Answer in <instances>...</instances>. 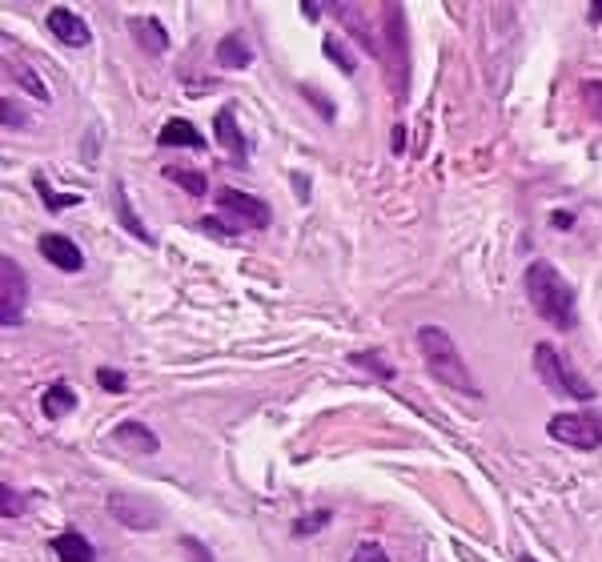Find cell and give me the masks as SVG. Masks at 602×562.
Masks as SVG:
<instances>
[{"mask_svg": "<svg viewBox=\"0 0 602 562\" xmlns=\"http://www.w3.org/2000/svg\"><path fill=\"white\" fill-rule=\"evenodd\" d=\"M165 177H169L173 185H181L189 197H205V189H209L205 173H197V169H185V165H165Z\"/></svg>", "mask_w": 602, "mask_h": 562, "instance_id": "cell-19", "label": "cell"}, {"mask_svg": "<svg viewBox=\"0 0 602 562\" xmlns=\"http://www.w3.org/2000/svg\"><path fill=\"white\" fill-rule=\"evenodd\" d=\"M181 550H185V562H217L213 550H209L201 538H189V534H185V538H181Z\"/></svg>", "mask_w": 602, "mask_h": 562, "instance_id": "cell-27", "label": "cell"}, {"mask_svg": "<svg viewBox=\"0 0 602 562\" xmlns=\"http://www.w3.org/2000/svg\"><path fill=\"white\" fill-rule=\"evenodd\" d=\"M45 25H49V33L57 37V41H65L69 49H81V45H89V25L73 13V9H53L49 17H45Z\"/></svg>", "mask_w": 602, "mask_h": 562, "instance_id": "cell-11", "label": "cell"}, {"mask_svg": "<svg viewBox=\"0 0 602 562\" xmlns=\"http://www.w3.org/2000/svg\"><path fill=\"white\" fill-rule=\"evenodd\" d=\"M526 298L534 306V314L542 322H550L554 330H574L578 326V302H574V286L550 265V261H530L526 265Z\"/></svg>", "mask_w": 602, "mask_h": 562, "instance_id": "cell-1", "label": "cell"}, {"mask_svg": "<svg viewBox=\"0 0 602 562\" xmlns=\"http://www.w3.org/2000/svg\"><path fill=\"white\" fill-rule=\"evenodd\" d=\"M326 57H330V61H334L346 77H354V57L342 49V41H338V37H330V41H326Z\"/></svg>", "mask_w": 602, "mask_h": 562, "instance_id": "cell-26", "label": "cell"}, {"mask_svg": "<svg viewBox=\"0 0 602 562\" xmlns=\"http://www.w3.org/2000/svg\"><path fill=\"white\" fill-rule=\"evenodd\" d=\"M390 145H394V153H402V149H406V129H402V125H394V137H390Z\"/></svg>", "mask_w": 602, "mask_h": 562, "instance_id": "cell-34", "label": "cell"}, {"mask_svg": "<svg viewBox=\"0 0 602 562\" xmlns=\"http://www.w3.org/2000/svg\"><path fill=\"white\" fill-rule=\"evenodd\" d=\"M249 61H253V49H249V41L241 37V33H229V37H221L217 41V65L221 69H249Z\"/></svg>", "mask_w": 602, "mask_h": 562, "instance_id": "cell-17", "label": "cell"}, {"mask_svg": "<svg viewBox=\"0 0 602 562\" xmlns=\"http://www.w3.org/2000/svg\"><path fill=\"white\" fill-rule=\"evenodd\" d=\"M301 93H306V97H314V105H322V113H326V121H334V109L326 105V97H322V93H314L310 85H306V89H301Z\"/></svg>", "mask_w": 602, "mask_h": 562, "instance_id": "cell-33", "label": "cell"}, {"mask_svg": "<svg viewBox=\"0 0 602 562\" xmlns=\"http://www.w3.org/2000/svg\"><path fill=\"white\" fill-rule=\"evenodd\" d=\"M129 33L137 37V45L149 53V57H161L169 49V33L157 17H129Z\"/></svg>", "mask_w": 602, "mask_h": 562, "instance_id": "cell-12", "label": "cell"}, {"mask_svg": "<svg viewBox=\"0 0 602 562\" xmlns=\"http://www.w3.org/2000/svg\"><path fill=\"white\" fill-rule=\"evenodd\" d=\"M350 362H354V366H362V370H370V374H374V378H382V382H390V378H394V366H390V362H382V354L358 350V354H350Z\"/></svg>", "mask_w": 602, "mask_h": 562, "instance_id": "cell-20", "label": "cell"}, {"mask_svg": "<svg viewBox=\"0 0 602 562\" xmlns=\"http://www.w3.org/2000/svg\"><path fill=\"white\" fill-rule=\"evenodd\" d=\"M201 229H209V233H233V225L217 221V217H201Z\"/></svg>", "mask_w": 602, "mask_h": 562, "instance_id": "cell-31", "label": "cell"}, {"mask_svg": "<svg viewBox=\"0 0 602 562\" xmlns=\"http://www.w3.org/2000/svg\"><path fill=\"white\" fill-rule=\"evenodd\" d=\"M157 141H161L165 149H205V137H201L197 125L185 121V117H169V121L161 125Z\"/></svg>", "mask_w": 602, "mask_h": 562, "instance_id": "cell-13", "label": "cell"}, {"mask_svg": "<svg viewBox=\"0 0 602 562\" xmlns=\"http://www.w3.org/2000/svg\"><path fill=\"white\" fill-rule=\"evenodd\" d=\"M518 562H534V558H530V554H522V558H518Z\"/></svg>", "mask_w": 602, "mask_h": 562, "instance_id": "cell-36", "label": "cell"}, {"mask_svg": "<svg viewBox=\"0 0 602 562\" xmlns=\"http://www.w3.org/2000/svg\"><path fill=\"white\" fill-rule=\"evenodd\" d=\"M29 310V277L13 257H0V326L13 330Z\"/></svg>", "mask_w": 602, "mask_h": 562, "instance_id": "cell-5", "label": "cell"}, {"mask_svg": "<svg viewBox=\"0 0 602 562\" xmlns=\"http://www.w3.org/2000/svg\"><path fill=\"white\" fill-rule=\"evenodd\" d=\"M25 506H29V498H21L17 486H9V482L0 486V514H5V518H17Z\"/></svg>", "mask_w": 602, "mask_h": 562, "instance_id": "cell-23", "label": "cell"}, {"mask_svg": "<svg viewBox=\"0 0 602 562\" xmlns=\"http://www.w3.org/2000/svg\"><path fill=\"white\" fill-rule=\"evenodd\" d=\"M97 386H101V390H109V394H125V390H129V378H125L121 370L101 366V370H97Z\"/></svg>", "mask_w": 602, "mask_h": 562, "instance_id": "cell-25", "label": "cell"}, {"mask_svg": "<svg viewBox=\"0 0 602 562\" xmlns=\"http://www.w3.org/2000/svg\"><path fill=\"white\" fill-rule=\"evenodd\" d=\"M0 121H5V129H17L25 121L21 109H17V101H0Z\"/></svg>", "mask_w": 602, "mask_h": 562, "instance_id": "cell-30", "label": "cell"}, {"mask_svg": "<svg viewBox=\"0 0 602 562\" xmlns=\"http://www.w3.org/2000/svg\"><path fill=\"white\" fill-rule=\"evenodd\" d=\"M113 442L117 446H125L129 454H157V434L145 426V422H121L117 430H113Z\"/></svg>", "mask_w": 602, "mask_h": 562, "instance_id": "cell-14", "label": "cell"}, {"mask_svg": "<svg viewBox=\"0 0 602 562\" xmlns=\"http://www.w3.org/2000/svg\"><path fill=\"white\" fill-rule=\"evenodd\" d=\"M350 562H390V558H386V550H382L378 542H362V546L354 550V558H350Z\"/></svg>", "mask_w": 602, "mask_h": 562, "instance_id": "cell-29", "label": "cell"}, {"mask_svg": "<svg viewBox=\"0 0 602 562\" xmlns=\"http://www.w3.org/2000/svg\"><path fill=\"white\" fill-rule=\"evenodd\" d=\"M534 374L542 378L546 390H554V394H562V398H578V402H590V398H594L590 382H586L582 374H574V366H570L550 342H538V346H534Z\"/></svg>", "mask_w": 602, "mask_h": 562, "instance_id": "cell-4", "label": "cell"}, {"mask_svg": "<svg viewBox=\"0 0 602 562\" xmlns=\"http://www.w3.org/2000/svg\"><path fill=\"white\" fill-rule=\"evenodd\" d=\"M550 225H554V229H570V225H574V213L558 209V213H550Z\"/></svg>", "mask_w": 602, "mask_h": 562, "instance_id": "cell-32", "label": "cell"}, {"mask_svg": "<svg viewBox=\"0 0 602 562\" xmlns=\"http://www.w3.org/2000/svg\"><path fill=\"white\" fill-rule=\"evenodd\" d=\"M109 514L121 526H129V530H153L161 522L157 506L145 502V498H137V494H109Z\"/></svg>", "mask_w": 602, "mask_h": 562, "instance_id": "cell-8", "label": "cell"}, {"mask_svg": "<svg viewBox=\"0 0 602 562\" xmlns=\"http://www.w3.org/2000/svg\"><path fill=\"white\" fill-rule=\"evenodd\" d=\"M330 522V510H318V514H306V518H301L297 526H293V534H301V538H306V534H314V530H322Z\"/></svg>", "mask_w": 602, "mask_h": 562, "instance_id": "cell-28", "label": "cell"}, {"mask_svg": "<svg viewBox=\"0 0 602 562\" xmlns=\"http://www.w3.org/2000/svg\"><path fill=\"white\" fill-rule=\"evenodd\" d=\"M113 209H117L121 225H125L137 241H145V245H153V241H157V237L145 229V221L137 217V209H133V201H129V193H125V185H121V181H113Z\"/></svg>", "mask_w": 602, "mask_h": 562, "instance_id": "cell-15", "label": "cell"}, {"mask_svg": "<svg viewBox=\"0 0 602 562\" xmlns=\"http://www.w3.org/2000/svg\"><path fill=\"white\" fill-rule=\"evenodd\" d=\"M578 97H582V105H586V113L602 125V81H582V89H578Z\"/></svg>", "mask_w": 602, "mask_h": 562, "instance_id": "cell-22", "label": "cell"}, {"mask_svg": "<svg viewBox=\"0 0 602 562\" xmlns=\"http://www.w3.org/2000/svg\"><path fill=\"white\" fill-rule=\"evenodd\" d=\"M13 81L21 85V89H29L37 101H49V89L41 85V77H37V69H29V65H13Z\"/></svg>", "mask_w": 602, "mask_h": 562, "instance_id": "cell-21", "label": "cell"}, {"mask_svg": "<svg viewBox=\"0 0 602 562\" xmlns=\"http://www.w3.org/2000/svg\"><path fill=\"white\" fill-rule=\"evenodd\" d=\"M550 438L574 450H598L602 446V418L598 414H554L546 422Z\"/></svg>", "mask_w": 602, "mask_h": 562, "instance_id": "cell-7", "label": "cell"}, {"mask_svg": "<svg viewBox=\"0 0 602 562\" xmlns=\"http://www.w3.org/2000/svg\"><path fill=\"white\" fill-rule=\"evenodd\" d=\"M418 350H422L426 370H430L446 390H454V394H462V398H482V390H478L470 366L462 362L454 338H450L442 326H422V330H418Z\"/></svg>", "mask_w": 602, "mask_h": 562, "instance_id": "cell-2", "label": "cell"}, {"mask_svg": "<svg viewBox=\"0 0 602 562\" xmlns=\"http://www.w3.org/2000/svg\"><path fill=\"white\" fill-rule=\"evenodd\" d=\"M217 209L229 217L233 233H245V229H265V225L273 221V213H269V205H265L261 197H253V193H241V189H229V185H221V193H217Z\"/></svg>", "mask_w": 602, "mask_h": 562, "instance_id": "cell-6", "label": "cell"}, {"mask_svg": "<svg viewBox=\"0 0 602 562\" xmlns=\"http://www.w3.org/2000/svg\"><path fill=\"white\" fill-rule=\"evenodd\" d=\"M586 21H590V25H598V21H602V0H594V5H590V13H586Z\"/></svg>", "mask_w": 602, "mask_h": 562, "instance_id": "cell-35", "label": "cell"}, {"mask_svg": "<svg viewBox=\"0 0 602 562\" xmlns=\"http://www.w3.org/2000/svg\"><path fill=\"white\" fill-rule=\"evenodd\" d=\"M73 406H77V394L65 386V382H53L45 394H41V414L45 418H65V414H73Z\"/></svg>", "mask_w": 602, "mask_h": 562, "instance_id": "cell-18", "label": "cell"}, {"mask_svg": "<svg viewBox=\"0 0 602 562\" xmlns=\"http://www.w3.org/2000/svg\"><path fill=\"white\" fill-rule=\"evenodd\" d=\"M53 554H57L61 562H97L93 542H89L85 534H77V530L57 534V538H53Z\"/></svg>", "mask_w": 602, "mask_h": 562, "instance_id": "cell-16", "label": "cell"}, {"mask_svg": "<svg viewBox=\"0 0 602 562\" xmlns=\"http://www.w3.org/2000/svg\"><path fill=\"white\" fill-rule=\"evenodd\" d=\"M37 249H41V257H45L49 265H57V269H65V273H81V269H85L81 245H77L73 237H65V233H45V237L37 241Z\"/></svg>", "mask_w": 602, "mask_h": 562, "instance_id": "cell-9", "label": "cell"}, {"mask_svg": "<svg viewBox=\"0 0 602 562\" xmlns=\"http://www.w3.org/2000/svg\"><path fill=\"white\" fill-rule=\"evenodd\" d=\"M37 189H41V197H45V209H53V213H57V209H69V205H81V197H77V193H69V197H57L41 173H37Z\"/></svg>", "mask_w": 602, "mask_h": 562, "instance_id": "cell-24", "label": "cell"}, {"mask_svg": "<svg viewBox=\"0 0 602 562\" xmlns=\"http://www.w3.org/2000/svg\"><path fill=\"white\" fill-rule=\"evenodd\" d=\"M386 65V81L398 105H406L410 97V37H406V9L402 5H386L382 9V57Z\"/></svg>", "mask_w": 602, "mask_h": 562, "instance_id": "cell-3", "label": "cell"}, {"mask_svg": "<svg viewBox=\"0 0 602 562\" xmlns=\"http://www.w3.org/2000/svg\"><path fill=\"white\" fill-rule=\"evenodd\" d=\"M213 133H217V145L233 157V165L245 169V161H249V141H245V133H241V125H237V113H233L229 105L213 117Z\"/></svg>", "mask_w": 602, "mask_h": 562, "instance_id": "cell-10", "label": "cell"}]
</instances>
